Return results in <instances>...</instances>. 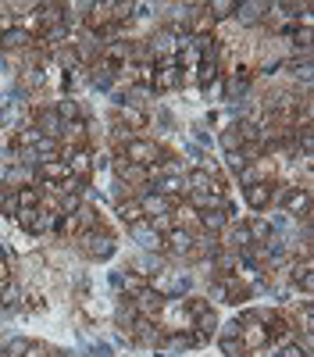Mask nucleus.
<instances>
[{"instance_id": "f257e3e1", "label": "nucleus", "mask_w": 314, "mask_h": 357, "mask_svg": "<svg viewBox=\"0 0 314 357\" xmlns=\"http://www.w3.org/2000/svg\"><path fill=\"white\" fill-rule=\"evenodd\" d=\"M68 247H75L86 261L107 264V261L118 257V232H114L111 222H104V225H97V229H86V232L72 236V243H68Z\"/></svg>"}, {"instance_id": "f03ea898", "label": "nucleus", "mask_w": 314, "mask_h": 357, "mask_svg": "<svg viewBox=\"0 0 314 357\" xmlns=\"http://www.w3.org/2000/svg\"><path fill=\"white\" fill-rule=\"evenodd\" d=\"M125 236H129V243H136L139 250H150V254H161V250H164V236L150 225V218L132 222V225L125 229Z\"/></svg>"}, {"instance_id": "7ed1b4c3", "label": "nucleus", "mask_w": 314, "mask_h": 357, "mask_svg": "<svg viewBox=\"0 0 314 357\" xmlns=\"http://www.w3.org/2000/svg\"><path fill=\"white\" fill-rule=\"evenodd\" d=\"M61 161L68 165V172L82 183L93 178V146H75V151H61Z\"/></svg>"}, {"instance_id": "20e7f679", "label": "nucleus", "mask_w": 314, "mask_h": 357, "mask_svg": "<svg viewBox=\"0 0 314 357\" xmlns=\"http://www.w3.org/2000/svg\"><path fill=\"white\" fill-rule=\"evenodd\" d=\"M218 243H221V250H236V254L250 250V247H253V240H250V232H246V222H243V218H233V222H228V225L221 229Z\"/></svg>"}, {"instance_id": "39448f33", "label": "nucleus", "mask_w": 314, "mask_h": 357, "mask_svg": "<svg viewBox=\"0 0 314 357\" xmlns=\"http://www.w3.org/2000/svg\"><path fill=\"white\" fill-rule=\"evenodd\" d=\"M129 336H132L136 347H147V350H161V343H164V329L157 321H150V318H136Z\"/></svg>"}, {"instance_id": "423d86ee", "label": "nucleus", "mask_w": 314, "mask_h": 357, "mask_svg": "<svg viewBox=\"0 0 314 357\" xmlns=\"http://www.w3.org/2000/svg\"><path fill=\"white\" fill-rule=\"evenodd\" d=\"M168 268V257L164 254H150V250H136L132 261H129V272L143 275V279H154L157 272H164Z\"/></svg>"}, {"instance_id": "0eeeda50", "label": "nucleus", "mask_w": 314, "mask_h": 357, "mask_svg": "<svg viewBox=\"0 0 314 357\" xmlns=\"http://www.w3.org/2000/svg\"><path fill=\"white\" fill-rule=\"evenodd\" d=\"M275 183V178H272ZM272 183H253V186H243L240 193H243V204L250 207L253 215H265V211H272Z\"/></svg>"}, {"instance_id": "6e6552de", "label": "nucleus", "mask_w": 314, "mask_h": 357, "mask_svg": "<svg viewBox=\"0 0 314 357\" xmlns=\"http://www.w3.org/2000/svg\"><path fill=\"white\" fill-rule=\"evenodd\" d=\"M136 200H139V207H143V218H161V215H171V207H175V200H168V197L154 193L150 186H147V190H139V193H136Z\"/></svg>"}, {"instance_id": "1a4fd4ad", "label": "nucleus", "mask_w": 314, "mask_h": 357, "mask_svg": "<svg viewBox=\"0 0 314 357\" xmlns=\"http://www.w3.org/2000/svg\"><path fill=\"white\" fill-rule=\"evenodd\" d=\"M72 178V172H68V165L57 158V161H40L36 165V183H54V186H61V183H68Z\"/></svg>"}, {"instance_id": "9d476101", "label": "nucleus", "mask_w": 314, "mask_h": 357, "mask_svg": "<svg viewBox=\"0 0 314 357\" xmlns=\"http://www.w3.org/2000/svg\"><path fill=\"white\" fill-rule=\"evenodd\" d=\"M132 304H136V314H139V318L157 321V318H161V311H164V296H157L154 289H143L139 296H132Z\"/></svg>"}, {"instance_id": "9b49d317", "label": "nucleus", "mask_w": 314, "mask_h": 357, "mask_svg": "<svg viewBox=\"0 0 314 357\" xmlns=\"http://www.w3.org/2000/svg\"><path fill=\"white\" fill-rule=\"evenodd\" d=\"M240 343L246 347V354H253V350L268 347V343H272V336H268V329H265L261 321H246L243 329H240Z\"/></svg>"}, {"instance_id": "f8f14e48", "label": "nucleus", "mask_w": 314, "mask_h": 357, "mask_svg": "<svg viewBox=\"0 0 314 357\" xmlns=\"http://www.w3.org/2000/svg\"><path fill=\"white\" fill-rule=\"evenodd\" d=\"M171 225H175V229H189V232H200V211H196V207H189L186 200H179L175 207H171Z\"/></svg>"}, {"instance_id": "ddd939ff", "label": "nucleus", "mask_w": 314, "mask_h": 357, "mask_svg": "<svg viewBox=\"0 0 314 357\" xmlns=\"http://www.w3.org/2000/svg\"><path fill=\"white\" fill-rule=\"evenodd\" d=\"M36 183V168H25V165H8L4 168V190H18V186H33Z\"/></svg>"}, {"instance_id": "4468645a", "label": "nucleus", "mask_w": 314, "mask_h": 357, "mask_svg": "<svg viewBox=\"0 0 314 357\" xmlns=\"http://www.w3.org/2000/svg\"><path fill=\"white\" fill-rule=\"evenodd\" d=\"M261 15H268V0H243V4H236V22L240 25H257L261 22Z\"/></svg>"}, {"instance_id": "2eb2a0df", "label": "nucleus", "mask_w": 314, "mask_h": 357, "mask_svg": "<svg viewBox=\"0 0 314 357\" xmlns=\"http://www.w3.org/2000/svg\"><path fill=\"white\" fill-rule=\"evenodd\" d=\"M111 211H114V218H118V225H122V229H129L132 222H139V218H143V207H139V200H136V197H125V200H118V204H111Z\"/></svg>"}, {"instance_id": "dca6fc26", "label": "nucleus", "mask_w": 314, "mask_h": 357, "mask_svg": "<svg viewBox=\"0 0 314 357\" xmlns=\"http://www.w3.org/2000/svg\"><path fill=\"white\" fill-rule=\"evenodd\" d=\"M50 107H54L57 114H61V122H75V118H90V114H86V107H82V100H75V97H57Z\"/></svg>"}, {"instance_id": "f3484780", "label": "nucleus", "mask_w": 314, "mask_h": 357, "mask_svg": "<svg viewBox=\"0 0 314 357\" xmlns=\"http://www.w3.org/2000/svg\"><path fill=\"white\" fill-rule=\"evenodd\" d=\"M15 200H18V211H36L40 200H43V190L33 183V186H18L15 190Z\"/></svg>"}, {"instance_id": "a211bd4d", "label": "nucleus", "mask_w": 314, "mask_h": 357, "mask_svg": "<svg viewBox=\"0 0 314 357\" xmlns=\"http://www.w3.org/2000/svg\"><path fill=\"white\" fill-rule=\"evenodd\" d=\"M243 222H246V232H250V240H253V243L272 240V225H268L265 215H250V218H243Z\"/></svg>"}, {"instance_id": "6ab92c4d", "label": "nucleus", "mask_w": 314, "mask_h": 357, "mask_svg": "<svg viewBox=\"0 0 314 357\" xmlns=\"http://www.w3.org/2000/svg\"><path fill=\"white\" fill-rule=\"evenodd\" d=\"M36 15H40V25H43V29H54V25H61L65 8H61V4H50V0H43V4H36Z\"/></svg>"}, {"instance_id": "aec40b11", "label": "nucleus", "mask_w": 314, "mask_h": 357, "mask_svg": "<svg viewBox=\"0 0 314 357\" xmlns=\"http://www.w3.org/2000/svg\"><path fill=\"white\" fill-rule=\"evenodd\" d=\"M204 11H207V18L218 25V22H228L236 15V0H211V4H204Z\"/></svg>"}, {"instance_id": "412c9836", "label": "nucleus", "mask_w": 314, "mask_h": 357, "mask_svg": "<svg viewBox=\"0 0 314 357\" xmlns=\"http://www.w3.org/2000/svg\"><path fill=\"white\" fill-rule=\"evenodd\" d=\"M214 143L221 146L225 154H233V151H243V136L236 132V126H225V129H218V136H214Z\"/></svg>"}, {"instance_id": "4be33fe9", "label": "nucleus", "mask_w": 314, "mask_h": 357, "mask_svg": "<svg viewBox=\"0 0 314 357\" xmlns=\"http://www.w3.org/2000/svg\"><path fill=\"white\" fill-rule=\"evenodd\" d=\"M225 225H228V218H225L221 211H204V215H200V232H214V236H221Z\"/></svg>"}, {"instance_id": "5701e85b", "label": "nucleus", "mask_w": 314, "mask_h": 357, "mask_svg": "<svg viewBox=\"0 0 314 357\" xmlns=\"http://www.w3.org/2000/svg\"><path fill=\"white\" fill-rule=\"evenodd\" d=\"M29 347H33V340H29V336H8L4 347H0V354H4V357H25Z\"/></svg>"}, {"instance_id": "b1692460", "label": "nucleus", "mask_w": 314, "mask_h": 357, "mask_svg": "<svg viewBox=\"0 0 314 357\" xmlns=\"http://www.w3.org/2000/svg\"><path fill=\"white\" fill-rule=\"evenodd\" d=\"M143 289H150V279H143V275H136V272H125V286H122V296H139Z\"/></svg>"}, {"instance_id": "393cba45", "label": "nucleus", "mask_w": 314, "mask_h": 357, "mask_svg": "<svg viewBox=\"0 0 314 357\" xmlns=\"http://www.w3.org/2000/svg\"><path fill=\"white\" fill-rule=\"evenodd\" d=\"M36 154H40V161H57V158H61V139L43 136V139L36 143Z\"/></svg>"}, {"instance_id": "a878e982", "label": "nucleus", "mask_w": 314, "mask_h": 357, "mask_svg": "<svg viewBox=\"0 0 314 357\" xmlns=\"http://www.w3.org/2000/svg\"><path fill=\"white\" fill-rule=\"evenodd\" d=\"M182 158H186V165H189V172H193V168H200V161L207 158V151H204V146H196L193 139H186V143H182Z\"/></svg>"}, {"instance_id": "bb28decb", "label": "nucleus", "mask_w": 314, "mask_h": 357, "mask_svg": "<svg viewBox=\"0 0 314 357\" xmlns=\"http://www.w3.org/2000/svg\"><path fill=\"white\" fill-rule=\"evenodd\" d=\"M189 132H193V143H196V146H204V151H207V146H214V132H211L204 122H193Z\"/></svg>"}, {"instance_id": "cd10ccee", "label": "nucleus", "mask_w": 314, "mask_h": 357, "mask_svg": "<svg viewBox=\"0 0 314 357\" xmlns=\"http://www.w3.org/2000/svg\"><path fill=\"white\" fill-rule=\"evenodd\" d=\"M36 311H47V296L40 289H25V314H36Z\"/></svg>"}, {"instance_id": "c85d7f7f", "label": "nucleus", "mask_w": 314, "mask_h": 357, "mask_svg": "<svg viewBox=\"0 0 314 357\" xmlns=\"http://www.w3.org/2000/svg\"><path fill=\"white\" fill-rule=\"evenodd\" d=\"M240 329L243 325L236 318H228V321H218V329H214V340H240Z\"/></svg>"}, {"instance_id": "c756f323", "label": "nucleus", "mask_w": 314, "mask_h": 357, "mask_svg": "<svg viewBox=\"0 0 314 357\" xmlns=\"http://www.w3.org/2000/svg\"><path fill=\"white\" fill-rule=\"evenodd\" d=\"M218 321H221V318H218V307H211L207 314H200V318L193 321V329H200V333H211V336H214V329H218Z\"/></svg>"}, {"instance_id": "7c9ffc66", "label": "nucleus", "mask_w": 314, "mask_h": 357, "mask_svg": "<svg viewBox=\"0 0 314 357\" xmlns=\"http://www.w3.org/2000/svg\"><path fill=\"white\" fill-rule=\"evenodd\" d=\"M150 118H154V122H157V126H161V136H168V132H171V129H175V114H171V111H168V107H157V111H154V114H150Z\"/></svg>"}, {"instance_id": "2f4dec72", "label": "nucleus", "mask_w": 314, "mask_h": 357, "mask_svg": "<svg viewBox=\"0 0 314 357\" xmlns=\"http://www.w3.org/2000/svg\"><path fill=\"white\" fill-rule=\"evenodd\" d=\"M218 350L221 357H246V347L240 340H218Z\"/></svg>"}, {"instance_id": "473e14b6", "label": "nucleus", "mask_w": 314, "mask_h": 357, "mask_svg": "<svg viewBox=\"0 0 314 357\" xmlns=\"http://www.w3.org/2000/svg\"><path fill=\"white\" fill-rule=\"evenodd\" d=\"M86 357H114V347L104 343V340H97V343L86 347Z\"/></svg>"}, {"instance_id": "72a5a7b5", "label": "nucleus", "mask_w": 314, "mask_h": 357, "mask_svg": "<svg viewBox=\"0 0 314 357\" xmlns=\"http://www.w3.org/2000/svg\"><path fill=\"white\" fill-rule=\"evenodd\" d=\"M111 151H100V146H93V172H107L111 168Z\"/></svg>"}, {"instance_id": "f704fd0d", "label": "nucleus", "mask_w": 314, "mask_h": 357, "mask_svg": "<svg viewBox=\"0 0 314 357\" xmlns=\"http://www.w3.org/2000/svg\"><path fill=\"white\" fill-rule=\"evenodd\" d=\"M0 72H4V75H18V54H0Z\"/></svg>"}, {"instance_id": "c9c22d12", "label": "nucleus", "mask_w": 314, "mask_h": 357, "mask_svg": "<svg viewBox=\"0 0 314 357\" xmlns=\"http://www.w3.org/2000/svg\"><path fill=\"white\" fill-rule=\"evenodd\" d=\"M11 279V261H8V250L0 247V282H8Z\"/></svg>"}, {"instance_id": "e433bc0d", "label": "nucleus", "mask_w": 314, "mask_h": 357, "mask_svg": "<svg viewBox=\"0 0 314 357\" xmlns=\"http://www.w3.org/2000/svg\"><path fill=\"white\" fill-rule=\"evenodd\" d=\"M25 357H50V347H43V343H36V340H33V347L25 350Z\"/></svg>"}, {"instance_id": "4c0bfd02", "label": "nucleus", "mask_w": 314, "mask_h": 357, "mask_svg": "<svg viewBox=\"0 0 314 357\" xmlns=\"http://www.w3.org/2000/svg\"><path fill=\"white\" fill-rule=\"evenodd\" d=\"M107 282H111V289H114V293H122V286H125V272H111V275H107Z\"/></svg>"}, {"instance_id": "58836bf2", "label": "nucleus", "mask_w": 314, "mask_h": 357, "mask_svg": "<svg viewBox=\"0 0 314 357\" xmlns=\"http://www.w3.org/2000/svg\"><path fill=\"white\" fill-rule=\"evenodd\" d=\"M4 200H8V190H4V186H0V207H4Z\"/></svg>"}]
</instances>
